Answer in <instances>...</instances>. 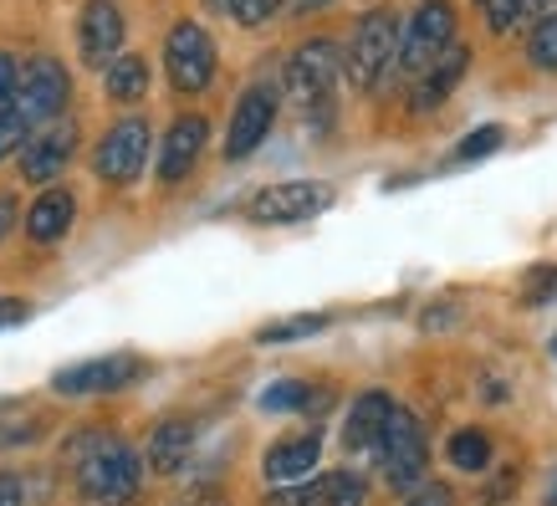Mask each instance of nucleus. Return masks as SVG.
Returning a JSON list of instances; mask_svg holds the SVG:
<instances>
[{
	"label": "nucleus",
	"mask_w": 557,
	"mask_h": 506,
	"mask_svg": "<svg viewBox=\"0 0 557 506\" xmlns=\"http://www.w3.org/2000/svg\"><path fill=\"white\" fill-rule=\"evenodd\" d=\"M327 405V394H312L307 384H276L261 394V409H271V415H282V409H318Z\"/></svg>",
	"instance_id": "obj_24"
},
{
	"label": "nucleus",
	"mask_w": 557,
	"mask_h": 506,
	"mask_svg": "<svg viewBox=\"0 0 557 506\" xmlns=\"http://www.w3.org/2000/svg\"><path fill=\"white\" fill-rule=\"evenodd\" d=\"M32 318V307L21 303V297H5V303H0V328H11V322H26Z\"/></svg>",
	"instance_id": "obj_36"
},
{
	"label": "nucleus",
	"mask_w": 557,
	"mask_h": 506,
	"mask_svg": "<svg viewBox=\"0 0 557 506\" xmlns=\"http://www.w3.org/2000/svg\"><path fill=\"white\" fill-rule=\"evenodd\" d=\"M77 456V486H83L87 502H102V506H123L138 496V481H144V456L134 445L123 440H108V435H87L72 445Z\"/></svg>",
	"instance_id": "obj_1"
},
{
	"label": "nucleus",
	"mask_w": 557,
	"mask_h": 506,
	"mask_svg": "<svg viewBox=\"0 0 557 506\" xmlns=\"http://www.w3.org/2000/svg\"><path fill=\"white\" fill-rule=\"evenodd\" d=\"M16 215H21L16 200H11V195H0V240L11 236V231H16Z\"/></svg>",
	"instance_id": "obj_37"
},
{
	"label": "nucleus",
	"mask_w": 557,
	"mask_h": 506,
	"mask_svg": "<svg viewBox=\"0 0 557 506\" xmlns=\"http://www.w3.org/2000/svg\"><path fill=\"white\" fill-rule=\"evenodd\" d=\"M0 506H26V486H21V476L0 471Z\"/></svg>",
	"instance_id": "obj_35"
},
{
	"label": "nucleus",
	"mask_w": 557,
	"mask_h": 506,
	"mask_svg": "<svg viewBox=\"0 0 557 506\" xmlns=\"http://www.w3.org/2000/svg\"><path fill=\"white\" fill-rule=\"evenodd\" d=\"M388 409H394V399L379 394V388L358 394L354 409H348V424H343V451H348V456H369V451H379V435H384V424H388Z\"/></svg>",
	"instance_id": "obj_16"
},
{
	"label": "nucleus",
	"mask_w": 557,
	"mask_h": 506,
	"mask_svg": "<svg viewBox=\"0 0 557 506\" xmlns=\"http://www.w3.org/2000/svg\"><path fill=\"white\" fill-rule=\"evenodd\" d=\"M502 138H507V128H496V123H486V128H475L471 138H460L456 153H450V164H475V159H486V153L502 149Z\"/></svg>",
	"instance_id": "obj_26"
},
{
	"label": "nucleus",
	"mask_w": 557,
	"mask_h": 506,
	"mask_svg": "<svg viewBox=\"0 0 557 506\" xmlns=\"http://www.w3.org/2000/svg\"><path fill=\"white\" fill-rule=\"evenodd\" d=\"M333 200H338V189L322 185V180H287V185H267L261 195H251L246 215L256 225H297V220L333 210Z\"/></svg>",
	"instance_id": "obj_6"
},
{
	"label": "nucleus",
	"mask_w": 557,
	"mask_h": 506,
	"mask_svg": "<svg viewBox=\"0 0 557 506\" xmlns=\"http://www.w3.org/2000/svg\"><path fill=\"white\" fill-rule=\"evenodd\" d=\"M557 0H517V26H537V21L553 16Z\"/></svg>",
	"instance_id": "obj_34"
},
{
	"label": "nucleus",
	"mask_w": 557,
	"mask_h": 506,
	"mask_svg": "<svg viewBox=\"0 0 557 506\" xmlns=\"http://www.w3.org/2000/svg\"><path fill=\"white\" fill-rule=\"evenodd\" d=\"M67 67L57 62V57H32L16 77V98H11V113H16L26 128H41L51 123L62 108H67Z\"/></svg>",
	"instance_id": "obj_4"
},
{
	"label": "nucleus",
	"mask_w": 557,
	"mask_h": 506,
	"mask_svg": "<svg viewBox=\"0 0 557 506\" xmlns=\"http://www.w3.org/2000/svg\"><path fill=\"white\" fill-rule=\"evenodd\" d=\"M445 456H450V466H456V471L481 476L491 466V435H486V430H456V435H450V445H445Z\"/></svg>",
	"instance_id": "obj_22"
},
{
	"label": "nucleus",
	"mask_w": 557,
	"mask_h": 506,
	"mask_svg": "<svg viewBox=\"0 0 557 506\" xmlns=\"http://www.w3.org/2000/svg\"><path fill=\"white\" fill-rule=\"evenodd\" d=\"M102 72H108V98L113 102H138L149 92V62L134 57V51H119Z\"/></svg>",
	"instance_id": "obj_21"
},
{
	"label": "nucleus",
	"mask_w": 557,
	"mask_h": 506,
	"mask_svg": "<svg viewBox=\"0 0 557 506\" xmlns=\"http://www.w3.org/2000/svg\"><path fill=\"white\" fill-rule=\"evenodd\" d=\"M77 51L87 67H108L123 51V11L113 0H87L77 16Z\"/></svg>",
	"instance_id": "obj_13"
},
{
	"label": "nucleus",
	"mask_w": 557,
	"mask_h": 506,
	"mask_svg": "<svg viewBox=\"0 0 557 506\" xmlns=\"http://www.w3.org/2000/svg\"><path fill=\"white\" fill-rule=\"evenodd\" d=\"M414 496H409L405 506H456V491L445 486V481H424V486H409Z\"/></svg>",
	"instance_id": "obj_30"
},
{
	"label": "nucleus",
	"mask_w": 557,
	"mask_h": 506,
	"mask_svg": "<svg viewBox=\"0 0 557 506\" xmlns=\"http://www.w3.org/2000/svg\"><path fill=\"white\" fill-rule=\"evenodd\" d=\"M220 5H225L240 26H261V21H271L282 5H287V0H220Z\"/></svg>",
	"instance_id": "obj_27"
},
{
	"label": "nucleus",
	"mask_w": 557,
	"mask_h": 506,
	"mask_svg": "<svg viewBox=\"0 0 557 506\" xmlns=\"http://www.w3.org/2000/svg\"><path fill=\"white\" fill-rule=\"evenodd\" d=\"M149 144H153V128L144 119L113 123L98 144V159H92V164H98V180H108V185H134L138 174H144V164H149Z\"/></svg>",
	"instance_id": "obj_9"
},
{
	"label": "nucleus",
	"mask_w": 557,
	"mask_h": 506,
	"mask_svg": "<svg viewBox=\"0 0 557 506\" xmlns=\"http://www.w3.org/2000/svg\"><path fill=\"white\" fill-rule=\"evenodd\" d=\"M41 435V424L36 420H0V445L11 451V445H32Z\"/></svg>",
	"instance_id": "obj_31"
},
{
	"label": "nucleus",
	"mask_w": 557,
	"mask_h": 506,
	"mask_svg": "<svg viewBox=\"0 0 557 506\" xmlns=\"http://www.w3.org/2000/svg\"><path fill=\"white\" fill-rule=\"evenodd\" d=\"M26 138H32V128H26V123H21L16 113L5 108V113H0V159H5V153H16Z\"/></svg>",
	"instance_id": "obj_28"
},
{
	"label": "nucleus",
	"mask_w": 557,
	"mask_h": 506,
	"mask_svg": "<svg viewBox=\"0 0 557 506\" xmlns=\"http://www.w3.org/2000/svg\"><path fill=\"white\" fill-rule=\"evenodd\" d=\"M16 77H21L16 57H11V51H0V113H5V108H11V98H16Z\"/></svg>",
	"instance_id": "obj_33"
},
{
	"label": "nucleus",
	"mask_w": 557,
	"mask_h": 506,
	"mask_svg": "<svg viewBox=\"0 0 557 506\" xmlns=\"http://www.w3.org/2000/svg\"><path fill=\"white\" fill-rule=\"evenodd\" d=\"M205 138H210V123L200 113H185V119L170 123V134H164V149H159V180L164 185H180L195 159L205 153Z\"/></svg>",
	"instance_id": "obj_14"
},
{
	"label": "nucleus",
	"mask_w": 557,
	"mask_h": 506,
	"mask_svg": "<svg viewBox=\"0 0 557 506\" xmlns=\"http://www.w3.org/2000/svg\"><path fill=\"white\" fill-rule=\"evenodd\" d=\"M486 11V26L491 32H511L517 26V0H475Z\"/></svg>",
	"instance_id": "obj_29"
},
{
	"label": "nucleus",
	"mask_w": 557,
	"mask_h": 506,
	"mask_svg": "<svg viewBox=\"0 0 557 506\" xmlns=\"http://www.w3.org/2000/svg\"><path fill=\"white\" fill-rule=\"evenodd\" d=\"M276 108H282V98H276L271 83L246 87L236 102V113H231V128H225V159H251V153L267 144L271 123H276Z\"/></svg>",
	"instance_id": "obj_10"
},
{
	"label": "nucleus",
	"mask_w": 557,
	"mask_h": 506,
	"mask_svg": "<svg viewBox=\"0 0 557 506\" xmlns=\"http://www.w3.org/2000/svg\"><path fill=\"white\" fill-rule=\"evenodd\" d=\"M553 287H557V267H537L532 276H527V303H532V307L547 303V297H553Z\"/></svg>",
	"instance_id": "obj_32"
},
{
	"label": "nucleus",
	"mask_w": 557,
	"mask_h": 506,
	"mask_svg": "<svg viewBox=\"0 0 557 506\" xmlns=\"http://www.w3.org/2000/svg\"><path fill=\"white\" fill-rule=\"evenodd\" d=\"M327 312H302V318H287V322H267L261 333H256V343H297V337H312L327 328Z\"/></svg>",
	"instance_id": "obj_23"
},
{
	"label": "nucleus",
	"mask_w": 557,
	"mask_h": 506,
	"mask_svg": "<svg viewBox=\"0 0 557 506\" xmlns=\"http://www.w3.org/2000/svg\"><path fill=\"white\" fill-rule=\"evenodd\" d=\"M338 72H343V51L333 41H302L292 51L287 62V92L292 102L302 108L307 119H327L333 108V87H338Z\"/></svg>",
	"instance_id": "obj_3"
},
{
	"label": "nucleus",
	"mask_w": 557,
	"mask_h": 506,
	"mask_svg": "<svg viewBox=\"0 0 557 506\" xmlns=\"http://www.w3.org/2000/svg\"><path fill=\"white\" fill-rule=\"evenodd\" d=\"M195 435H200V430H195V420H164L149 435V451H144V460H149L159 476H174L189 456H195Z\"/></svg>",
	"instance_id": "obj_20"
},
{
	"label": "nucleus",
	"mask_w": 557,
	"mask_h": 506,
	"mask_svg": "<svg viewBox=\"0 0 557 506\" xmlns=\"http://www.w3.org/2000/svg\"><path fill=\"white\" fill-rule=\"evenodd\" d=\"M466 67H471V51L450 41V47L440 51L435 67H424V72H420V87H414L409 108H414V113H424V108H440V102L450 98V87H456L460 77H466Z\"/></svg>",
	"instance_id": "obj_18"
},
{
	"label": "nucleus",
	"mask_w": 557,
	"mask_h": 506,
	"mask_svg": "<svg viewBox=\"0 0 557 506\" xmlns=\"http://www.w3.org/2000/svg\"><path fill=\"white\" fill-rule=\"evenodd\" d=\"M144 373L134 354H108V358H87V363H72L51 379L57 394H67V399H83V394H113V388H128Z\"/></svg>",
	"instance_id": "obj_11"
},
{
	"label": "nucleus",
	"mask_w": 557,
	"mask_h": 506,
	"mask_svg": "<svg viewBox=\"0 0 557 506\" xmlns=\"http://www.w3.org/2000/svg\"><path fill=\"white\" fill-rule=\"evenodd\" d=\"M369 502V486L358 471H333V476H318L312 486L302 491H276L267 506H363Z\"/></svg>",
	"instance_id": "obj_15"
},
{
	"label": "nucleus",
	"mask_w": 557,
	"mask_h": 506,
	"mask_svg": "<svg viewBox=\"0 0 557 506\" xmlns=\"http://www.w3.org/2000/svg\"><path fill=\"white\" fill-rule=\"evenodd\" d=\"M527 57H532V67H542V72L557 67V11L532 26V36H527Z\"/></svg>",
	"instance_id": "obj_25"
},
{
	"label": "nucleus",
	"mask_w": 557,
	"mask_h": 506,
	"mask_svg": "<svg viewBox=\"0 0 557 506\" xmlns=\"http://www.w3.org/2000/svg\"><path fill=\"white\" fill-rule=\"evenodd\" d=\"M164 72H170L174 92H205L215 77V41L200 21H180L164 41Z\"/></svg>",
	"instance_id": "obj_8"
},
{
	"label": "nucleus",
	"mask_w": 557,
	"mask_h": 506,
	"mask_svg": "<svg viewBox=\"0 0 557 506\" xmlns=\"http://www.w3.org/2000/svg\"><path fill=\"white\" fill-rule=\"evenodd\" d=\"M72 220H77V200H72L67 189H47V195L26 210V236H32L36 246H57V240L72 231Z\"/></svg>",
	"instance_id": "obj_19"
},
{
	"label": "nucleus",
	"mask_w": 557,
	"mask_h": 506,
	"mask_svg": "<svg viewBox=\"0 0 557 506\" xmlns=\"http://www.w3.org/2000/svg\"><path fill=\"white\" fill-rule=\"evenodd\" d=\"M318 456H322V435L318 430H297V435L276 440L261 466H267L271 481H302V476L318 466Z\"/></svg>",
	"instance_id": "obj_17"
},
{
	"label": "nucleus",
	"mask_w": 557,
	"mask_h": 506,
	"mask_svg": "<svg viewBox=\"0 0 557 506\" xmlns=\"http://www.w3.org/2000/svg\"><path fill=\"white\" fill-rule=\"evenodd\" d=\"M318 5H327V0H297V11H318Z\"/></svg>",
	"instance_id": "obj_38"
},
{
	"label": "nucleus",
	"mask_w": 557,
	"mask_h": 506,
	"mask_svg": "<svg viewBox=\"0 0 557 506\" xmlns=\"http://www.w3.org/2000/svg\"><path fill=\"white\" fill-rule=\"evenodd\" d=\"M379 456H384V481L388 486H420L424 481V466H430V445H424V430L409 409H388V424L379 435Z\"/></svg>",
	"instance_id": "obj_5"
},
{
	"label": "nucleus",
	"mask_w": 557,
	"mask_h": 506,
	"mask_svg": "<svg viewBox=\"0 0 557 506\" xmlns=\"http://www.w3.org/2000/svg\"><path fill=\"white\" fill-rule=\"evenodd\" d=\"M456 41V11H450V0H424L420 11L409 16L405 36H399V67L414 72L420 77L424 67H435L440 51Z\"/></svg>",
	"instance_id": "obj_7"
},
{
	"label": "nucleus",
	"mask_w": 557,
	"mask_h": 506,
	"mask_svg": "<svg viewBox=\"0 0 557 506\" xmlns=\"http://www.w3.org/2000/svg\"><path fill=\"white\" fill-rule=\"evenodd\" d=\"M72 153H77V128H72V123H47L41 134H32L21 144V180L51 185V180L72 164Z\"/></svg>",
	"instance_id": "obj_12"
},
{
	"label": "nucleus",
	"mask_w": 557,
	"mask_h": 506,
	"mask_svg": "<svg viewBox=\"0 0 557 506\" xmlns=\"http://www.w3.org/2000/svg\"><path fill=\"white\" fill-rule=\"evenodd\" d=\"M394 62H399V21H394V11H369L354 26L348 51H343V72L358 92H373Z\"/></svg>",
	"instance_id": "obj_2"
}]
</instances>
